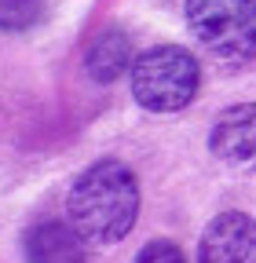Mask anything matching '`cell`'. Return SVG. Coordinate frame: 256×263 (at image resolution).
I'll use <instances>...</instances> for the list:
<instances>
[{
    "label": "cell",
    "mask_w": 256,
    "mask_h": 263,
    "mask_svg": "<svg viewBox=\"0 0 256 263\" xmlns=\"http://www.w3.org/2000/svg\"><path fill=\"white\" fill-rule=\"evenodd\" d=\"M66 212H70V223L88 241H99V245L121 241L139 216L136 176L121 161H95L70 186Z\"/></svg>",
    "instance_id": "6da1fadb"
},
{
    "label": "cell",
    "mask_w": 256,
    "mask_h": 263,
    "mask_svg": "<svg viewBox=\"0 0 256 263\" xmlns=\"http://www.w3.org/2000/svg\"><path fill=\"white\" fill-rule=\"evenodd\" d=\"M198 84H202L198 59L176 44L150 48L132 62V95L150 114L183 110L198 95Z\"/></svg>",
    "instance_id": "7a4b0ae2"
},
{
    "label": "cell",
    "mask_w": 256,
    "mask_h": 263,
    "mask_svg": "<svg viewBox=\"0 0 256 263\" xmlns=\"http://www.w3.org/2000/svg\"><path fill=\"white\" fill-rule=\"evenodd\" d=\"M187 22L216 59H256V0H187Z\"/></svg>",
    "instance_id": "3957f363"
},
{
    "label": "cell",
    "mask_w": 256,
    "mask_h": 263,
    "mask_svg": "<svg viewBox=\"0 0 256 263\" xmlns=\"http://www.w3.org/2000/svg\"><path fill=\"white\" fill-rule=\"evenodd\" d=\"M198 263H256V223L245 212H220L202 234Z\"/></svg>",
    "instance_id": "277c9868"
},
{
    "label": "cell",
    "mask_w": 256,
    "mask_h": 263,
    "mask_svg": "<svg viewBox=\"0 0 256 263\" xmlns=\"http://www.w3.org/2000/svg\"><path fill=\"white\" fill-rule=\"evenodd\" d=\"M209 146L223 164L252 168L256 164V103H242V106L223 110L212 124Z\"/></svg>",
    "instance_id": "5b68a950"
},
{
    "label": "cell",
    "mask_w": 256,
    "mask_h": 263,
    "mask_svg": "<svg viewBox=\"0 0 256 263\" xmlns=\"http://www.w3.org/2000/svg\"><path fill=\"white\" fill-rule=\"evenodd\" d=\"M81 230L70 223L44 219L37 227H29L26 234V263H84V245Z\"/></svg>",
    "instance_id": "8992f818"
},
{
    "label": "cell",
    "mask_w": 256,
    "mask_h": 263,
    "mask_svg": "<svg viewBox=\"0 0 256 263\" xmlns=\"http://www.w3.org/2000/svg\"><path fill=\"white\" fill-rule=\"evenodd\" d=\"M84 66H88L92 81L114 84L128 66H132V41H128V33L124 29H103L99 37L92 41Z\"/></svg>",
    "instance_id": "52a82bcc"
},
{
    "label": "cell",
    "mask_w": 256,
    "mask_h": 263,
    "mask_svg": "<svg viewBox=\"0 0 256 263\" xmlns=\"http://www.w3.org/2000/svg\"><path fill=\"white\" fill-rule=\"evenodd\" d=\"M41 18V0H0V29H26Z\"/></svg>",
    "instance_id": "ba28073f"
},
{
    "label": "cell",
    "mask_w": 256,
    "mask_h": 263,
    "mask_svg": "<svg viewBox=\"0 0 256 263\" xmlns=\"http://www.w3.org/2000/svg\"><path fill=\"white\" fill-rule=\"evenodd\" d=\"M136 263H187V259H183V252H179L176 245H169V241H150V245L136 256Z\"/></svg>",
    "instance_id": "9c48e42d"
}]
</instances>
